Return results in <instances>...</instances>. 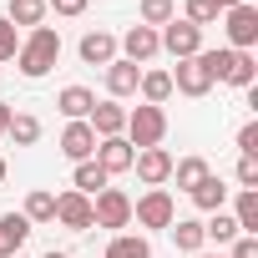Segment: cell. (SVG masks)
<instances>
[{
    "label": "cell",
    "mask_w": 258,
    "mask_h": 258,
    "mask_svg": "<svg viewBox=\"0 0 258 258\" xmlns=\"http://www.w3.org/2000/svg\"><path fill=\"white\" fill-rule=\"evenodd\" d=\"M61 61V31H51V26H36L26 41H21V51H16V66H21V76H46L51 66Z\"/></svg>",
    "instance_id": "6da1fadb"
},
{
    "label": "cell",
    "mask_w": 258,
    "mask_h": 258,
    "mask_svg": "<svg viewBox=\"0 0 258 258\" xmlns=\"http://www.w3.org/2000/svg\"><path fill=\"white\" fill-rule=\"evenodd\" d=\"M198 61L208 66V76L213 81H228V86H253V76H258V61H253V51H198Z\"/></svg>",
    "instance_id": "7a4b0ae2"
},
{
    "label": "cell",
    "mask_w": 258,
    "mask_h": 258,
    "mask_svg": "<svg viewBox=\"0 0 258 258\" xmlns=\"http://www.w3.org/2000/svg\"><path fill=\"white\" fill-rule=\"evenodd\" d=\"M162 137H167V111H162V106L126 111V142H132L137 152H142V147H162Z\"/></svg>",
    "instance_id": "3957f363"
},
{
    "label": "cell",
    "mask_w": 258,
    "mask_h": 258,
    "mask_svg": "<svg viewBox=\"0 0 258 258\" xmlns=\"http://www.w3.org/2000/svg\"><path fill=\"white\" fill-rule=\"evenodd\" d=\"M132 223V198L121 187H101L91 198V228H126Z\"/></svg>",
    "instance_id": "277c9868"
},
{
    "label": "cell",
    "mask_w": 258,
    "mask_h": 258,
    "mask_svg": "<svg viewBox=\"0 0 258 258\" xmlns=\"http://www.w3.org/2000/svg\"><path fill=\"white\" fill-rule=\"evenodd\" d=\"M132 218H137L142 228H172V218H177V208H172V192H167V187H152V192H142V198L132 203Z\"/></svg>",
    "instance_id": "5b68a950"
},
{
    "label": "cell",
    "mask_w": 258,
    "mask_h": 258,
    "mask_svg": "<svg viewBox=\"0 0 258 258\" xmlns=\"http://www.w3.org/2000/svg\"><path fill=\"white\" fill-rule=\"evenodd\" d=\"M258 46V6H233L228 11V51H253Z\"/></svg>",
    "instance_id": "8992f818"
},
{
    "label": "cell",
    "mask_w": 258,
    "mask_h": 258,
    "mask_svg": "<svg viewBox=\"0 0 258 258\" xmlns=\"http://www.w3.org/2000/svg\"><path fill=\"white\" fill-rule=\"evenodd\" d=\"M157 41H162V51H172L177 61H187V56H198V51H203V31H198V26H187V21H167V26L157 31Z\"/></svg>",
    "instance_id": "52a82bcc"
},
{
    "label": "cell",
    "mask_w": 258,
    "mask_h": 258,
    "mask_svg": "<svg viewBox=\"0 0 258 258\" xmlns=\"http://www.w3.org/2000/svg\"><path fill=\"white\" fill-rule=\"evenodd\" d=\"M167 76H172V91H182V96H208L213 91V76H208V66L198 56L177 61V71H167Z\"/></svg>",
    "instance_id": "ba28073f"
},
{
    "label": "cell",
    "mask_w": 258,
    "mask_h": 258,
    "mask_svg": "<svg viewBox=\"0 0 258 258\" xmlns=\"http://www.w3.org/2000/svg\"><path fill=\"white\" fill-rule=\"evenodd\" d=\"M132 167H137V177H142L147 187H162V182L172 177V152H167V147H142V152L132 157Z\"/></svg>",
    "instance_id": "9c48e42d"
},
{
    "label": "cell",
    "mask_w": 258,
    "mask_h": 258,
    "mask_svg": "<svg viewBox=\"0 0 258 258\" xmlns=\"http://www.w3.org/2000/svg\"><path fill=\"white\" fill-rule=\"evenodd\" d=\"M132 157H137V147L126 142V137H101L96 142V167L111 177V172H132Z\"/></svg>",
    "instance_id": "30bf717a"
},
{
    "label": "cell",
    "mask_w": 258,
    "mask_h": 258,
    "mask_svg": "<svg viewBox=\"0 0 258 258\" xmlns=\"http://www.w3.org/2000/svg\"><path fill=\"white\" fill-rule=\"evenodd\" d=\"M61 152H66L71 162H91V157H96V132H91V121H66Z\"/></svg>",
    "instance_id": "8fae6325"
},
{
    "label": "cell",
    "mask_w": 258,
    "mask_h": 258,
    "mask_svg": "<svg viewBox=\"0 0 258 258\" xmlns=\"http://www.w3.org/2000/svg\"><path fill=\"white\" fill-rule=\"evenodd\" d=\"M56 223H66L71 233H86L91 228V198L86 192H61L56 198Z\"/></svg>",
    "instance_id": "7c38bea8"
},
{
    "label": "cell",
    "mask_w": 258,
    "mask_h": 258,
    "mask_svg": "<svg viewBox=\"0 0 258 258\" xmlns=\"http://www.w3.org/2000/svg\"><path fill=\"white\" fill-rule=\"evenodd\" d=\"M121 51H126L121 61H132V66H137V61H152V56L162 51V41H157V31H152V26H132V31L121 36Z\"/></svg>",
    "instance_id": "4fadbf2b"
},
{
    "label": "cell",
    "mask_w": 258,
    "mask_h": 258,
    "mask_svg": "<svg viewBox=\"0 0 258 258\" xmlns=\"http://www.w3.org/2000/svg\"><path fill=\"white\" fill-rule=\"evenodd\" d=\"M26 238H31L26 213H0V258H16L26 248Z\"/></svg>",
    "instance_id": "5bb4252c"
},
{
    "label": "cell",
    "mask_w": 258,
    "mask_h": 258,
    "mask_svg": "<svg viewBox=\"0 0 258 258\" xmlns=\"http://www.w3.org/2000/svg\"><path fill=\"white\" fill-rule=\"evenodd\" d=\"M86 121H91V132H96V142H101V137H121V132H126V111H121L116 101H96Z\"/></svg>",
    "instance_id": "9a60e30c"
},
{
    "label": "cell",
    "mask_w": 258,
    "mask_h": 258,
    "mask_svg": "<svg viewBox=\"0 0 258 258\" xmlns=\"http://www.w3.org/2000/svg\"><path fill=\"white\" fill-rule=\"evenodd\" d=\"M81 61H86V66H111V61H116V36L86 31V36H81Z\"/></svg>",
    "instance_id": "2e32d148"
},
{
    "label": "cell",
    "mask_w": 258,
    "mask_h": 258,
    "mask_svg": "<svg viewBox=\"0 0 258 258\" xmlns=\"http://www.w3.org/2000/svg\"><path fill=\"white\" fill-rule=\"evenodd\" d=\"M137 81H142V71L132 61H111L106 66V91L111 96H137Z\"/></svg>",
    "instance_id": "e0dca14e"
},
{
    "label": "cell",
    "mask_w": 258,
    "mask_h": 258,
    "mask_svg": "<svg viewBox=\"0 0 258 258\" xmlns=\"http://www.w3.org/2000/svg\"><path fill=\"white\" fill-rule=\"evenodd\" d=\"M56 106H61V116H71V121H86V116H91V106H96V96H91L86 86H66V91L56 96Z\"/></svg>",
    "instance_id": "ac0fdd59"
},
{
    "label": "cell",
    "mask_w": 258,
    "mask_h": 258,
    "mask_svg": "<svg viewBox=\"0 0 258 258\" xmlns=\"http://www.w3.org/2000/svg\"><path fill=\"white\" fill-rule=\"evenodd\" d=\"M187 198H192L203 213H223V203H228V187H223V177H213V172H208V177H203V182H198Z\"/></svg>",
    "instance_id": "d6986e66"
},
{
    "label": "cell",
    "mask_w": 258,
    "mask_h": 258,
    "mask_svg": "<svg viewBox=\"0 0 258 258\" xmlns=\"http://www.w3.org/2000/svg\"><path fill=\"white\" fill-rule=\"evenodd\" d=\"M167 233H172L177 253H203V243H208V238H203V223H198V218H172V228H167Z\"/></svg>",
    "instance_id": "ffe728a7"
},
{
    "label": "cell",
    "mask_w": 258,
    "mask_h": 258,
    "mask_svg": "<svg viewBox=\"0 0 258 258\" xmlns=\"http://www.w3.org/2000/svg\"><path fill=\"white\" fill-rule=\"evenodd\" d=\"M106 258H152V243L142 233H116L106 243Z\"/></svg>",
    "instance_id": "44dd1931"
},
{
    "label": "cell",
    "mask_w": 258,
    "mask_h": 258,
    "mask_svg": "<svg viewBox=\"0 0 258 258\" xmlns=\"http://www.w3.org/2000/svg\"><path fill=\"white\" fill-rule=\"evenodd\" d=\"M137 91L147 96V106H162V101L172 96V76H167V71H142V81H137Z\"/></svg>",
    "instance_id": "7402d4cb"
},
{
    "label": "cell",
    "mask_w": 258,
    "mask_h": 258,
    "mask_svg": "<svg viewBox=\"0 0 258 258\" xmlns=\"http://www.w3.org/2000/svg\"><path fill=\"white\" fill-rule=\"evenodd\" d=\"M71 182H76L71 192H86V198H96V192H101L111 177H106V172L96 167V157H91V162H76V177H71Z\"/></svg>",
    "instance_id": "603a6c76"
},
{
    "label": "cell",
    "mask_w": 258,
    "mask_h": 258,
    "mask_svg": "<svg viewBox=\"0 0 258 258\" xmlns=\"http://www.w3.org/2000/svg\"><path fill=\"white\" fill-rule=\"evenodd\" d=\"M233 223H238V233H248V238H258V192H238V208H233Z\"/></svg>",
    "instance_id": "cb8c5ba5"
},
{
    "label": "cell",
    "mask_w": 258,
    "mask_h": 258,
    "mask_svg": "<svg viewBox=\"0 0 258 258\" xmlns=\"http://www.w3.org/2000/svg\"><path fill=\"white\" fill-rule=\"evenodd\" d=\"M6 137H16V147H31V142H41V121H36L31 111H11Z\"/></svg>",
    "instance_id": "d4e9b609"
},
{
    "label": "cell",
    "mask_w": 258,
    "mask_h": 258,
    "mask_svg": "<svg viewBox=\"0 0 258 258\" xmlns=\"http://www.w3.org/2000/svg\"><path fill=\"white\" fill-rule=\"evenodd\" d=\"M6 21H11V26H31V31H36V26L46 21V0H11Z\"/></svg>",
    "instance_id": "484cf974"
},
{
    "label": "cell",
    "mask_w": 258,
    "mask_h": 258,
    "mask_svg": "<svg viewBox=\"0 0 258 258\" xmlns=\"http://www.w3.org/2000/svg\"><path fill=\"white\" fill-rule=\"evenodd\" d=\"M203 177H208V162H203V157H182V162H172V182H177L182 192H192Z\"/></svg>",
    "instance_id": "4316f807"
},
{
    "label": "cell",
    "mask_w": 258,
    "mask_h": 258,
    "mask_svg": "<svg viewBox=\"0 0 258 258\" xmlns=\"http://www.w3.org/2000/svg\"><path fill=\"white\" fill-rule=\"evenodd\" d=\"M51 218H56V192L36 187V192L26 198V223H51Z\"/></svg>",
    "instance_id": "83f0119b"
},
{
    "label": "cell",
    "mask_w": 258,
    "mask_h": 258,
    "mask_svg": "<svg viewBox=\"0 0 258 258\" xmlns=\"http://www.w3.org/2000/svg\"><path fill=\"white\" fill-rule=\"evenodd\" d=\"M203 238H213V243H233V238H238V223H233V213H213V218L203 223Z\"/></svg>",
    "instance_id": "f1b7e54d"
},
{
    "label": "cell",
    "mask_w": 258,
    "mask_h": 258,
    "mask_svg": "<svg viewBox=\"0 0 258 258\" xmlns=\"http://www.w3.org/2000/svg\"><path fill=\"white\" fill-rule=\"evenodd\" d=\"M167 21H177V6L172 0H142V26H167Z\"/></svg>",
    "instance_id": "f546056e"
},
{
    "label": "cell",
    "mask_w": 258,
    "mask_h": 258,
    "mask_svg": "<svg viewBox=\"0 0 258 258\" xmlns=\"http://www.w3.org/2000/svg\"><path fill=\"white\" fill-rule=\"evenodd\" d=\"M182 21L203 31V26H213V21H218V6H213V0H187V16H182Z\"/></svg>",
    "instance_id": "4dcf8cb0"
},
{
    "label": "cell",
    "mask_w": 258,
    "mask_h": 258,
    "mask_svg": "<svg viewBox=\"0 0 258 258\" xmlns=\"http://www.w3.org/2000/svg\"><path fill=\"white\" fill-rule=\"evenodd\" d=\"M16 51H21V31L0 16V61H16Z\"/></svg>",
    "instance_id": "1f68e13d"
},
{
    "label": "cell",
    "mask_w": 258,
    "mask_h": 258,
    "mask_svg": "<svg viewBox=\"0 0 258 258\" xmlns=\"http://www.w3.org/2000/svg\"><path fill=\"white\" fill-rule=\"evenodd\" d=\"M238 152L243 157H258V121H243L238 126Z\"/></svg>",
    "instance_id": "d6a6232c"
},
{
    "label": "cell",
    "mask_w": 258,
    "mask_h": 258,
    "mask_svg": "<svg viewBox=\"0 0 258 258\" xmlns=\"http://www.w3.org/2000/svg\"><path fill=\"white\" fill-rule=\"evenodd\" d=\"M238 182L248 192H258V157H238Z\"/></svg>",
    "instance_id": "836d02e7"
},
{
    "label": "cell",
    "mask_w": 258,
    "mask_h": 258,
    "mask_svg": "<svg viewBox=\"0 0 258 258\" xmlns=\"http://www.w3.org/2000/svg\"><path fill=\"white\" fill-rule=\"evenodd\" d=\"M228 258H258V238L238 233V238H233V253H228Z\"/></svg>",
    "instance_id": "e575fe53"
},
{
    "label": "cell",
    "mask_w": 258,
    "mask_h": 258,
    "mask_svg": "<svg viewBox=\"0 0 258 258\" xmlns=\"http://www.w3.org/2000/svg\"><path fill=\"white\" fill-rule=\"evenodd\" d=\"M46 11H56V16H81L86 0H46Z\"/></svg>",
    "instance_id": "d590c367"
},
{
    "label": "cell",
    "mask_w": 258,
    "mask_h": 258,
    "mask_svg": "<svg viewBox=\"0 0 258 258\" xmlns=\"http://www.w3.org/2000/svg\"><path fill=\"white\" fill-rule=\"evenodd\" d=\"M6 126H11V106L0 101V137H6Z\"/></svg>",
    "instance_id": "8d00e7d4"
},
{
    "label": "cell",
    "mask_w": 258,
    "mask_h": 258,
    "mask_svg": "<svg viewBox=\"0 0 258 258\" xmlns=\"http://www.w3.org/2000/svg\"><path fill=\"white\" fill-rule=\"evenodd\" d=\"M46 258H71V253H56V248H51V253H46Z\"/></svg>",
    "instance_id": "74e56055"
},
{
    "label": "cell",
    "mask_w": 258,
    "mask_h": 258,
    "mask_svg": "<svg viewBox=\"0 0 258 258\" xmlns=\"http://www.w3.org/2000/svg\"><path fill=\"white\" fill-rule=\"evenodd\" d=\"M192 258H223V253H192Z\"/></svg>",
    "instance_id": "f35d334b"
},
{
    "label": "cell",
    "mask_w": 258,
    "mask_h": 258,
    "mask_svg": "<svg viewBox=\"0 0 258 258\" xmlns=\"http://www.w3.org/2000/svg\"><path fill=\"white\" fill-rule=\"evenodd\" d=\"M0 182H6V157H0Z\"/></svg>",
    "instance_id": "ab89813d"
},
{
    "label": "cell",
    "mask_w": 258,
    "mask_h": 258,
    "mask_svg": "<svg viewBox=\"0 0 258 258\" xmlns=\"http://www.w3.org/2000/svg\"><path fill=\"white\" fill-rule=\"evenodd\" d=\"M16 258H26V253H16Z\"/></svg>",
    "instance_id": "60d3db41"
}]
</instances>
